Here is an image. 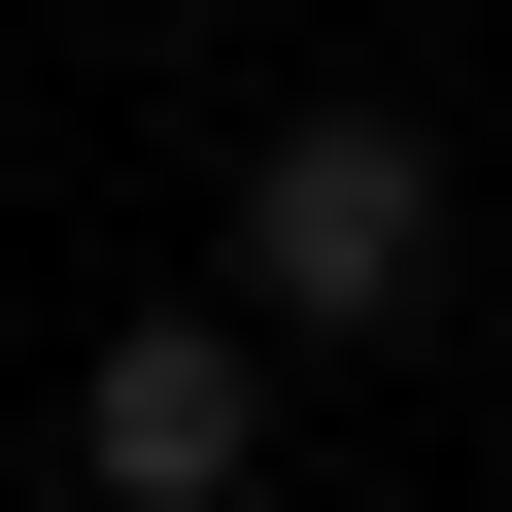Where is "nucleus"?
Segmentation results:
<instances>
[{
  "instance_id": "1",
  "label": "nucleus",
  "mask_w": 512,
  "mask_h": 512,
  "mask_svg": "<svg viewBox=\"0 0 512 512\" xmlns=\"http://www.w3.org/2000/svg\"><path fill=\"white\" fill-rule=\"evenodd\" d=\"M410 308H444V137L308 103L274 171H239V342H410Z\"/></svg>"
},
{
  "instance_id": "2",
  "label": "nucleus",
  "mask_w": 512,
  "mask_h": 512,
  "mask_svg": "<svg viewBox=\"0 0 512 512\" xmlns=\"http://www.w3.org/2000/svg\"><path fill=\"white\" fill-rule=\"evenodd\" d=\"M69 478H103V512H239V478H274V342H239V308L69 342Z\"/></svg>"
}]
</instances>
